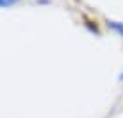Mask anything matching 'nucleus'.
Returning <instances> with one entry per match:
<instances>
[{
  "label": "nucleus",
  "instance_id": "nucleus-1",
  "mask_svg": "<svg viewBox=\"0 0 123 118\" xmlns=\"http://www.w3.org/2000/svg\"><path fill=\"white\" fill-rule=\"evenodd\" d=\"M107 27L112 29L120 38H123V22H116V20H107Z\"/></svg>",
  "mask_w": 123,
  "mask_h": 118
},
{
  "label": "nucleus",
  "instance_id": "nucleus-2",
  "mask_svg": "<svg viewBox=\"0 0 123 118\" xmlns=\"http://www.w3.org/2000/svg\"><path fill=\"white\" fill-rule=\"evenodd\" d=\"M20 0H0V9H4V7H12L16 6Z\"/></svg>",
  "mask_w": 123,
  "mask_h": 118
},
{
  "label": "nucleus",
  "instance_id": "nucleus-3",
  "mask_svg": "<svg viewBox=\"0 0 123 118\" xmlns=\"http://www.w3.org/2000/svg\"><path fill=\"white\" fill-rule=\"evenodd\" d=\"M120 79H121V81H123V72H121V75H120Z\"/></svg>",
  "mask_w": 123,
  "mask_h": 118
}]
</instances>
